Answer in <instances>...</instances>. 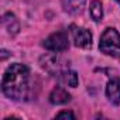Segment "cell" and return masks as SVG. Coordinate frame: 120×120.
Masks as SVG:
<instances>
[{
    "label": "cell",
    "mask_w": 120,
    "mask_h": 120,
    "mask_svg": "<svg viewBox=\"0 0 120 120\" xmlns=\"http://www.w3.org/2000/svg\"><path fill=\"white\" fill-rule=\"evenodd\" d=\"M33 78L30 69L20 62L11 64L4 71L2 79V92L3 95L16 102L30 100L33 96Z\"/></svg>",
    "instance_id": "6da1fadb"
},
{
    "label": "cell",
    "mask_w": 120,
    "mask_h": 120,
    "mask_svg": "<svg viewBox=\"0 0 120 120\" xmlns=\"http://www.w3.org/2000/svg\"><path fill=\"white\" fill-rule=\"evenodd\" d=\"M99 49L105 55L120 61V33L114 27H107L100 35Z\"/></svg>",
    "instance_id": "7a4b0ae2"
},
{
    "label": "cell",
    "mask_w": 120,
    "mask_h": 120,
    "mask_svg": "<svg viewBox=\"0 0 120 120\" xmlns=\"http://www.w3.org/2000/svg\"><path fill=\"white\" fill-rule=\"evenodd\" d=\"M55 54L56 52L42 55L40 58V65H41V68L45 72H48L51 76H54L55 79H58L59 75H61L65 69L69 68V64L65 61L64 58H61L59 55H55Z\"/></svg>",
    "instance_id": "3957f363"
},
{
    "label": "cell",
    "mask_w": 120,
    "mask_h": 120,
    "mask_svg": "<svg viewBox=\"0 0 120 120\" xmlns=\"http://www.w3.org/2000/svg\"><path fill=\"white\" fill-rule=\"evenodd\" d=\"M44 48L48 49L49 52H64L69 48V37L68 33L65 31H58L47 37L42 42Z\"/></svg>",
    "instance_id": "277c9868"
},
{
    "label": "cell",
    "mask_w": 120,
    "mask_h": 120,
    "mask_svg": "<svg viewBox=\"0 0 120 120\" xmlns=\"http://www.w3.org/2000/svg\"><path fill=\"white\" fill-rule=\"evenodd\" d=\"M69 34H71V40L75 47L83 48V49H88L92 47V33L88 28L72 24L69 26Z\"/></svg>",
    "instance_id": "5b68a950"
},
{
    "label": "cell",
    "mask_w": 120,
    "mask_h": 120,
    "mask_svg": "<svg viewBox=\"0 0 120 120\" xmlns=\"http://www.w3.org/2000/svg\"><path fill=\"white\" fill-rule=\"evenodd\" d=\"M105 93H106L107 100L113 106H119L120 105V78L116 76V78L109 79Z\"/></svg>",
    "instance_id": "8992f818"
},
{
    "label": "cell",
    "mask_w": 120,
    "mask_h": 120,
    "mask_svg": "<svg viewBox=\"0 0 120 120\" xmlns=\"http://www.w3.org/2000/svg\"><path fill=\"white\" fill-rule=\"evenodd\" d=\"M49 103L55 105V106H61V105H67L68 102H71V95L68 93L67 89L61 88V86H56L51 90L49 93Z\"/></svg>",
    "instance_id": "52a82bcc"
},
{
    "label": "cell",
    "mask_w": 120,
    "mask_h": 120,
    "mask_svg": "<svg viewBox=\"0 0 120 120\" xmlns=\"http://www.w3.org/2000/svg\"><path fill=\"white\" fill-rule=\"evenodd\" d=\"M2 23H3L4 30L10 35H17L20 33V21H19V19L16 17L14 13H11V11L4 13L3 19H2Z\"/></svg>",
    "instance_id": "ba28073f"
},
{
    "label": "cell",
    "mask_w": 120,
    "mask_h": 120,
    "mask_svg": "<svg viewBox=\"0 0 120 120\" xmlns=\"http://www.w3.org/2000/svg\"><path fill=\"white\" fill-rule=\"evenodd\" d=\"M86 0H61L62 10L71 16H78L83 11Z\"/></svg>",
    "instance_id": "9c48e42d"
},
{
    "label": "cell",
    "mask_w": 120,
    "mask_h": 120,
    "mask_svg": "<svg viewBox=\"0 0 120 120\" xmlns=\"http://www.w3.org/2000/svg\"><path fill=\"white\" fill-rule=\"evenodd\" d=\"M58 81L62 85H67V86H71V88H76L78 86V74L74 69L68 68V69H65L61 75H59Z\"/></svg>",
    "instance_id": "30bf717a"
},
{
    "label": "cell",
    "mask_w": 120,
    "mask_h": 120,
    "mask_svg": "<svg viewBox=\"0 0 120 120\" xmlns=\"http://www.w3.org/2000/svg\"><path fill=\"white\" fill-rule=\"evenodd\" d=\"M89 13H90V17L95 23L102 21V19H103V6H102L100 0H92L90 7H89Z\"/></svg>",
    "instance_id": "8fae6325"
},
{
    "label": "cell",
    "mask_w": 120,
    "mask_h": 120,
    "mask_svg": "<svg viewBox=\"0 0 120 120\" xmlns=\"http://www.w3.org/2000/svg\"><path fill=\"white\" fill-rule=\"evenodd\" d=\"M56 119H61V117H69V119H75V114L72 113V112H67V110H64V112H59V113H56V116H55Z\"/></svg>",
    "instance_id": "7c38bea8"
},
{
    "label": "cell",
    "mask_w": 120,
    "mask_h": 120,
    "mask_svg": "<svg viewBox=\"0 0 120 120\" xmlns=\"http://www.w3.org/2000/svg\"><path fill=\"white\" fill-rule=\"evenodd\" d=\"M10 55H11V52H9L6 49H2V61H6V58L10 56Z\"/></svg>",
    "instance_id": "4fadbf2b"
},
{
    "label": "cell",
    "mask_w": 120,
    "mask_h": 120,
    "mask_svg": "<svg viewBox=\"0 0 120 120\" xmlns=\"http://www.w3.org/2000/svg\"><path fill=\"white\" fill-rule=\"evenodd\" d=\"M116 2H117V3H119V4H120V0H116Z\"/></svg>",
    "instance_id": "5bb4252c"
}]
</instances>
